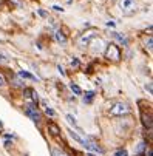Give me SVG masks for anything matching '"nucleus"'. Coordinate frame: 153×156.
<instances>
[{
	"label": "nucleus",
	"mask_w": 153,
	"mask_h": 156,
	"mask_svg": "<svg viewBox=\"0 0 153 156\" xmlns=\"http://www.w3.org/2000/svg\"><path fill=\"white\" fill-rule=\"evenodd\" d=\"M39 14H40L42 17H45V16H47V12H45V11H42V9H39Z\"/></svg>",
	"instance_id": "4be33fe9"
},
{
	"label": "nucleus",
	"mask_w": 153,
	"mask_h": 156,
	"mask_svg": "<svg viewBox=\"0 0 153 156\" xmlns=\"http://www.w3.org/2000/svg\"><path fill=\"white\" fill-rule=\"evenodd\" d=\"M130 111V107L124 102H116L112 108H110V115L112 116H121V115H127Z\"/></svg>",
	"instance_id": "7ed1b4c3"
},
{
	"label": "nucleus",
	"mask_w": 153,
	"mask_h": 156,
	"mask_svg": "<svg viewBox=\"0 0 153 156\" xmlns=\"http://www.w3.org/2000/svg\"><path fill=\"white\" fill-rule=\"evenodd\" d=\"M70 88H71V91H73L74 94H82V90H80L76 83H70Z\"/></svg>",
	"instance_id": "ddd939ff"
},
{
	"label": "nucleus",
	"mask_w": 153,
	"mask_h": 156,
	"mask_svg": "<svg viewBox=\"0 0 153 156\" xmlns=\"http://www.w3.org/2000/svg\"><path fill=\"white\" fill-rule=\"evenodd\" d=\"M85 156H94V154H91V153H88V154H85Z\"/></svg>",
	"instance_id": "393cba45"
},
{
	"label": "nucleus",
	"mask_w": 153,
	"mask_h": 156,
	"mask_svg": "<svg viewBox=\"0 0 153 156\" xmlns=\"http://www.w3.org/2000/svg\"><path fill=\"white\" fill-rule=\"evenodd\" d=\"M96 34H98V30H94V28H90L88 31H85L80 37H79V40H77V45L80 47V48H85V47H88L90 45V42L96 37Z\"/></svg>",
	"instance_id": "f257e3e1"
},
{
	"label": "nucleus",
	"mask_w": 153,
	"mask_h": 156,
	"mask_svg": "<svg viewBox=\"0 0 153 156\" xmlns=\"http://www.w3.org/2000/svg\"><path fill=\"white\" fill-rule=\"evenodd\" d=\"M48 130L51 131L53 136H59V135H60V127L56 125L54 122H48Z\"/></svg>",
	"instance_id": "6e6552de"
},
{
	"label": "nucleus",
	"mask_w": 153,
	"mask_h": 156,
	"mask_svg": "<svg viewBox=\"0 0 153 156\" xmlns=\"http://www.w3.org/2000/svg\"><path fill=\"white\" fill-rule=\"evenodd\" d=\"M107 27H112V28H113V27H115V23H113V22H107Z\"/></svg>",
	"instance_id": "b1692460"
},
{
	"label": "nucleus",
	"mask_w": 153,
	"mask_h": 156,
	"mask_svg": "<svg viewBox=\"0 0 153 156\" xmlns=\"http://www.w3.org/2000/svg\"><path fill=\"white\" fill-rule=\"evenodd\" d=\"M119 8L124 14H130L133 12L136 8V0H121L119 2Z\"/></svg>",
	"instance_id": "20e7f679"
},
{
	"label": "nucleus",
	"mask_w": 153,
	"mask_h": 156,
	"mask_svg": "<svg viewBox=\"0 0 153 156\" xmlns=\"http://www.w3.org/2000/svg\"><path fill=\"white\" fill-rule=\"evenodd\" d=\"M68 133H70V136H71V138H73L74 141H77L79 144H82V145H84V142H85V141H84V139H82V138H80V136L77 135L76 131H73V130H68Z\"/></svg>",
	"instance_id": "9d476101"
},
{
	"label": "nucleus",
	"mask_w": 153,
	"mask_h": 156,
	"mask_svg": "<svg viewBox=\"0 0 153 156\" xmlns=\"http://www.w3.org/2000/svg\"><path fill=\"white\" fill-rule=\"evenodd\" d=\"M67 121H68L70 124H73V127H77V125H76V119H74L71 115H67Z\"/></svg>",
	"instance_id": "a211bd4d"
},
{
	"label": "nucleus",
	"mask_w": 153,
	"mask_h": 156,
	"mask_svg": "<svg viewBox=\"0 0 153 156\" xmlns=\"http://www.w3.org/2000/svg\"><path fill=\"white\" fill-rule=\"evenodd\" d=\"M105 59L118 62L121 59V50H119V47L115 45V43H110V45L107 47V50H105Z\"/></svg>",
	"instance_id": "f03ea898"
},
{
	"label": "nucleus",
	"mask_w": 153,
	"mask_h": 156,
	"mask_svg": "<svg viewBox=\"0 0 153 156\" xmlns=\"http://www.w3.org/2000/svg\"><path fill=\"white\" fill-rule=\"evenodd\" d=\"M141 119H142V124H144V127L145 128H151V115H145L144 111L141 113Z\"/></svg>",
	"instance_id": "0eeeda50"
},
{
	"label": "nucleus",
	"mask_w": 153,
	"mask_h": 156,
	"mask_svg": "<svg viewBox=\"0 0 153 156\" xmlns=\"http://www.w3.org/2000/svg\"><path fill=\"white\" fill-rule=\"evenodd\" d=\"M71 66H74V68H77V66H79V60L73 57V60H71Z\"/></svg>",
	"instance_id": "aec40b11"
},
{
	"label": "nucleus",
	"mask_w": 153,
	"mask_h": 156,
	"mask_svg": "<svg viewBox=\"0 0 153 156\" xmlns=\"http://www.w3.org/2000/svg\"><path fill=\"white\" fill-rule=\"evenodd\" d=\"M84 147L88 148V150H93V151H98V153H104V148H101V147H99L98 144H94V142L85 141V142H84Z\"/></svg>",
	"instance_id": "423d86ee"
},
{
	"label": "nucleus",
	"mask_w": 153,
	"mask_h": 156,
	"mask_svg": "<svg viewBox=\"0 0 153 156\" xmlns=\"http://www.w3.org/2000/svg\"><path fill=\"white\" fill-rule=\"evenodd\" d=\"M56 39H57L59 42H62V43L67 42V37L63 36V33H62V31H57V33H56Z\"/></svg>",
	"instance_id": "4468645a"
},
{
	"label": "nucleus",
	"mask_w": 153,
	"mask_h": 156,
	"mask_svg": "<svg viewBox=\"0 0 153 156\" xmlns=\"http://www.w3.org/2000/svg\"><path fill=\"white\" fill-rule=\"evenodd\" d=\"M3 85H5V77L0 74V87H3Z\"/></svg>",
	"instance_id": "412c9836"
},
{
	"label": "nucleus",
	"mask_w": 153,
	"mask_h": 156,
	"mask_svg": "<svg viewBox=\"0 0 153 156\" xmlns=\"http://www.w3.org/2000/svg\"><path fill=\"white\" fill-rule=\"evenodd\" d=\"M53 9H54V11H63L60 6H53Z\"/></svg>",
	"instance_id": "5701e85b"
},
{
	"label": "nucleus",
	"mask_w": 153,
	"mask_h": 156,
	"mask_svg": "<svg viewBox=\"0 0 153 156\" xmlns=\"http://www.w3.org/2000/svg\"><path fill=\"white\" fill-rule=\"evenodd\" d=\"M144 43H145V47H147L148 50H151V37H150V36L144 39Z\"/></svg>",
	"instance_id": "f3484780"
},
{
	"label": "nucleus",
	"mask_w": 153,
	"mask_h": 156,
	"mask_svg": "<svg viewBox=\"0 0 153 156\" xmlns=\"http://www.w3.org/2000/svg\"><path fill=\"white\" fill-rule=\"evenodd\" d=\"M112 34H113V36H115V37H116L118 40H119V42H122L124 45H128V40H127V39H125L124 36H121L119 33H112Z\"/></svg>",
	"instance_id": "f8f14e48"
},
{
	"label": "nucleus",
	"mask_w": 153,
	"mask_h": 156,
	"mask_svg": "<svg viewBox=\"0 0 153 156\" xmlns=\"http://www.w3.org/2000/svg\"><path fill=\"white\" fill-rule=\"evenodd\" d=\"M67 2H70V0H67Z\"/></svg>",
	"instance_id": "bb28decb"
},
{
	"label": "nucleus",
	"mask_w": 153,
	"mask_h": 156,
	"mask_svg": "<svg viewBox=\"0 0 153 156\" xmlns=\"http://www.w3.org/2000/svg\"><path fill=\"white\" fill-rule=\"evenodd\" d=\"M113 156H128V153H127V150L119 148V150H116V151H115V154H113Z\"/></svg>",
	"instance_id": "2eb2a0df"
},
{
	"label": "nucleus",
	"mask_w": 153,
	"mask_h": 156,
	"mask_svg": "<svg viewBox=\"0 0 153 156\" xmlns=\"http://www.w3.org/2000/svg\"><path fill=\"white\" fill-rule=\"evenodd\" d=\"M139 156H144V154H139Z\"/></svg>",
	"instance_id": "a878e982"
},
{
	"label": "nucleus",
	"mask_w": 153,
	"mask_h": 156,
	"mask_svg": "<svg viewBox=\"0 0 153 156\" xmlns=\"http://www.w3.org/2000/svg\"><path fill=\"white\" fill-rule=\"evenodd\" d=\"M45 113H47L48 116H54V115H56L54 111H53V110H51V108L48 107V105H45Z\"/></svg>",
	"instance_id": "6ab92c4d"
},
{
	"label": "nucleus",
	"mask_w": 153,
	"mask_h": 156,
	"mask_svg": "<svg viewBox=\"0 0 153 156\" xmlns=\"http://www.w3.org/2000/svg\"><path fill=\"white\" fill-rule=\"evenodd\" d=\"M19 74H20V77H25V79H31V80H37V77H36V76H33V74H30L28 71H20Z\"/></svg>",
	"instance_id": "9b49d317"
},
{
	"label": "nucleus",
	"mask_w": 153,
	"mask_h": 156,
	"mask_svg": "<svg viewBox=\"0 0 153 156\" xmlns=\"http://www.w3.org/2000/svg\"><path fill=\"white\" fill-rule=\"evenodd\" d=\"M25 113H27V115H28L34 122H40V121H42L40 113H39V110H37V105H36V104L28 105V107H27V110H25Z\"/></svg>",
	"instance_id": "39448f33"
},
{
	"label": "nucleus",
	"mask_w": 153,
	"mask_h": 156,
	"mask_svg": "<svg viewBox=\"0 0 153 156\" xmlns=\"http://www.w3.org/2000/svg\"><path fill=\"white\" fill-rule=\"evenodd\" d=\"M51 154H53V156H68L67 153H63L62 150H53V151H51Z\"/></svg>",
	"instance_id": "dca6fc26"
},
{
	"label": "nucleus",
	"mask_w": 153,
	"mask_h": 156,
	"mask_svg": "<svg viewBox=\"0 0 153 156\" xmlns=\"http://www.w3.org/2000/svg\"><path fill=\"white\" fill-rule=\"evenodd\" d=\"M94 96H96L94 91H87L85 96H84V102H85V104H90V102L94 99Z\"/></svg>",
	"instance_id": "1a4fd4ad"
}]
</instances>
